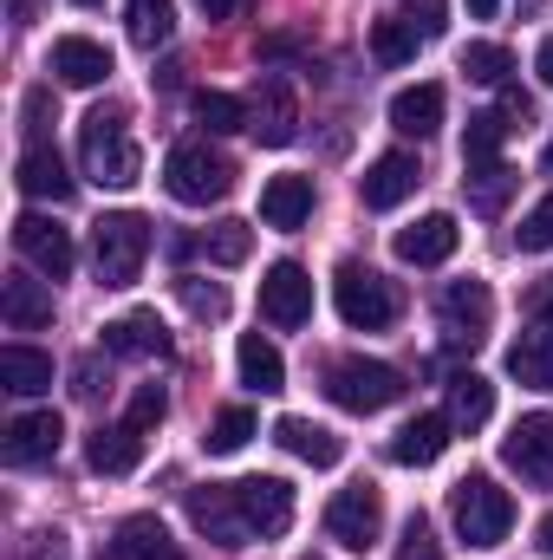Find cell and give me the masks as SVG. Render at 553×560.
I'll use <instances>...</instances> for the list:
<instances>
[{
	"mask_svg": "<svg viewBox=\"0 0 553 560\" xmlns=\"http://www.w3.org/2000/svg\"><path fill=\"white\" fill-rule=\"evenodd\" d=\"M391 125H398L404 138H430V131L443 125V85H404V92L391 98Z\"/></svg>",
	"mask_w": 553,
	"mask_h": 560,
	"instance_id": "31",
	"label": "cell"
},
{
	"mask_svg": "<svg viewBox=\"0 0 553 560\" xmlns=\"http://www.w3.org/2000/svg\"><path fill=\"white\" fill-rule=\"evenodd\" d=\"M456 66H462L475 85H495V92H502V85H508V72H515V52H508V46H495V39H469Z\"/></svg>",
	"mask_w": 553,
	"mask_h": 560,
	"instance_id": "34",
	"label": "cell"
},
{
	"mask_svg": "<svg viewBox=\"0 0 553 560\" xmlns=\"http://www.w3.org/2000/svg\"><path fill=\"white\" fill-rule=\"evenodd\" d=\"M541 170H548V176H553V143H548V150H541Z\"/></svg>",
	"mask_w": 553,
	"mask_h": 560,
	"instance_id": "52",
	"label": "cell"
},
{
	"mask_svg": "<svg viewBox=\"0 0 553 560\" xmlns=\"http://www.w3.org/2000/svg\"><path fill=\"white\" fill-rule=\"evenodd\" d=\"M46 112H52V98H46V92H26V131H33V138L46 131Z\"/></svg>",
	"mask_w": 553,
	"mask_h": 560,
	"instance_id": "47",
	"label": "cell"
},
{
	"mask_svg": "<svg viewBox=\"0 0 553 560\" xmlns=\"http://www.w3.org/2000/svg\"><path fill=\"white\" fill-rule=\"evenodd\" d=\"M515 125L502 118V112H475L469 118V131H462V170L469 163H502V138H508Z\"/></svg>",
	"mask_w": 553,
	"mask_h": 560,
	"instance_id": "35",
	"label": "cell"
},
{
	"mask_svg": "<svg viewBox=\"0 0 553 560\" xmlns=\"http://www.w3.org/2000/svg\"><path fill=\"white\" fill-rule=\"evenodd\" d=\"M235 502H242V515H248V528L261 535V541H274L293 528V489L280 482V476H248V482H235Z\"/></svg>",
	"mask_w": 553,
	"mask_h": 560,
	"instance_id": "14",
	"label": "cell"
},
{
	"mask_svg": "<svg viewBox=\"0 0 553 560\" xmlns=\"http://www.w3.org/2000/svg\"><path fill=\"white\" fill-rule=\"evenodd\" d=\"M443 418L456 423V430H482V423L495 418V385H489L482 372H456V378H449V405H443Z\"/></svg>",
	"mask_w": 553,
	"mask_h": 560,
	"instance_id": "28",
	"label": "cell"
},
{
	"mask_svg": "<svg viewBox=\"0 0 553 560\" xmlns=\"http://www.w3.org/2000/svg\"><path fill=\"white\" fill-rule=\"evenodd\" d=\"M189 522H196L215 548H248V541H261V535L248 528L242 502H235V482H209V489H196V495H189Z\"/></svg>",
	"mask_w": 553,
	"mask_h": 560,
	"instance_id": "9",
	"label": "cell"
},
{
	"mask_svg": "<svg viewBox=\"0 0 553 560\" xmlns=\"http://www.w3.org/2000/svg\"><path fill=\"white\" fill-rule=\"evenodd\" d=\"M0 385L13 398H39V392H52V359L13 339V346H0Z\"/></svg>",
	"mask_w": 553,
	"mask_h": 560,
	"instance_id": "26",
	"label": "cell"
},
{
	"mask_svg": "<svg viewBox=\"0 0 553 560\" xmlns=\"http://www.w3.org/2000/svg\"><path fill=\"white\" fill-rule=\"evenodd\" d=\"M449 522L469 548H495L515 528V502H508V489H495V476H462L449 489Z\"/></svg>",
	"mask_w": 553,
	"mask_h": 560,
	"instance_id": "3",
	"label": "cell"
},
{
	"mask_svg": "<svg viewBox=\"0 0 553 560\" xmlns=\"http://www.w3.org/2000/svg\"><path fill=\"white\" fill-rule=\"evenodd\" d=\"M255 430H261V423H255V411H248V405H228L222 418L209 423V436H202V443H209L215 456H235V450H242V443H248Z\"/></svg>",
	"mask_w": 553,
	"mask_h": 560,
	"instance_id": "39",
	"label": "cell"
},
{
	"mask_svg": "<svg viewBox=\"0 0 553 560\" xmlns=\"http://www.w3.org/2000/svg\"><path fill=\"white\" fill-rule=\"evenodd\" d=\"M404 560H443V548H436V535H430V522L423 515H411L404 522V548H398Z\"/></svg>",
	"mask_w": 553,
	"mask_h": 560,
	"instance_id": "42",
	"label": "cell"
},
{
	"mask_svg": "<svg viewBox=\"0 0 553 560\" xmlns=\"http://www.w3.org/2000/svg\"><path fill=\"white\" fill-rule=\"evenodd\" d=\"M20 560H66V535H33Z\"/></svg>",
	"mask_w": 553,
	"mask_h": 560,
	"instance_id": "46",
	"label": "cell"
},
{
	"mask_svg": "<svg viewBox=\"0 0 553 560\" xmlns=\"http://www.w3.org/2000/svg\"><path fill=\"white\" fill-rule=\"evenodd\" d=\"M274 443H280V450H293L299 463H313V469H332V463L345 456L339 430H326V423H313V418H280L274 423Z\"/></svg>",
	"mask_w": 553,
	"mask_h": 560,
	"instance_id": "25",
	"label": "cell"
},
{
	"mask_svg": "<svg viewBox=\"0 0 553 560\" xmlns=\"http://www.w3.org/2000/svg\"><path fill=\"white\" fill-rule=\"evenodd\" d=\"M508 378H521L528 392H553V319L528 326V332L508 346Z\"/></svg>",
	"mask_w": 553,
	"mask_h": 560,
	"instance_id": "22",
	"label": "cell"
},
{
	"mask_svg": "<svg viewBox=\"0 0 553 560\" xmlns=\"http://www.w3.org/2000/svg\"><path fill=\"white\" fill-rule=\"evenodd\" d=\"M416 46H423V33H416L411 20H378L372 26V59L378 66H411Z\"/></svg>",
	"mask_w": 553,
	"mask_h": 560,
	"instance_id": "37",
	"label": "cell"
},
{
	"mask_svg": "<svg viewBox=\"0 0 553 560\" xmlns=\"http://www.w3.org/2000/svg\"><path fill=\"white\" fill-rule=\"evenodd\" d=\"M306 215H313V176H268L261 222L280 229V235H293V229H306Z\"/></svg>",
	"mask_w": 553,
	"mask_h": 560,
	"instance_id": "21",
	"label": "cell"
},
{
	"mask_svg": "<svg viewBox=\"0 0 553 560\" xmlns=\"http://www.w3.org/2000/svg\"><path fill=\"white\" fill-rule=\"evenodd\" d=\"M143 261H150V222L143 215L118 209V215L92 222V268L105 287H131L143 275Z\"/></svg>",
	"mask_w": 553,
	"mask_h": 560,
	"instance_id": "5",
	"label": "cell"
},
{
	"mask_svg": "<svg viewBox=\"0 0 553 560\" xmlns=\"http://www.w3.org/2000/svg\"><path fill=\"white\" fill-rule=\"evenodd\" d=\"M326 398H332L339 411L372 418V411H385V405L404 398V372L385 365V359H332V365H326Z\"/></svg>",
	"mask_w": 553,
	"mask_h": 560,
	"instance_id": "4",
	"label": "cell"
},
{
	"mask_svg": "<svg viewBox=\"0 0 553 560\" xmlns=\"http://www.w3.org/2000/svg\"><path fill=\"white\" fill-rule=\"evenodd\" d=\"M248 131L268 143V150H286L299 138V105H293V85L280 72H261L255 92H248Z\"/></svg>",
	"mask_w": 553,
	"mask_h": 560,
	"instance_id": "8",
	"label": "cell"
},
{
	"mask_svg": "<svg viewBox=\"0 0 553 560\" xmlns=\"http://www.w3.org/2000/svg\"><path fill=\"white\" fill-rule=\"evenodd\" d=\"M13 248L26 255V268L46 280H66L79 268V248H72V235L59 229V222H46V215H20L13 222Z\"/></svg>",
	"mask_w": 553,
	"mask_h": 560,
	"instance_id": "10",
	"label": "cell"
},
{
	"mask_svg": "<svg viewBox=\"0 0 553 560\" xmlns=\"http://www.w3.org/2000/svg\"><path fill=\"white\" fill-rule=\"evenodd\" d=\"M449 430H456V423L443 418V411H423V418H411L398 436H391V463H398V469H430V463L449 450Z\"/></svg>",
	"mask_w": 553,
	"mask_h": 560,
	"instance_id": "19",
	"label": "cell"
},
{
	"mask_svg": "<svg viewBox=\"0 0 553 560\" xmlns=\"http://www.w3.org/2000/svg\"><path fill=\"white\" fill-rule=\"evenodd\" d=\"M125 26H131V46L156 52V46L176 39V7H169V0H131V7H125Z\"/></svg>",
	"mask_w": 553,
	"mask_h": 560,
	"instance_id": "33",
	"label": "cell"
},
{
	"mask_svg": "<svg viewBox=\"0 0 553 560\" xmlns=\"http://www.w3.org/2000/svg\"><path fill=\"white\" fill-rule=\"evenodd\" d=\"M79 156H85V176L111 183V189H131L143 176V150L131 143L125 125V105H98L85 125H79Z\"/></svg>",
	"mask_w": 553,
	"mask_h": 560,
	"instance_id": "1",
	"label": "cell"
},
{
	"mask_svg": "<svg viewBox=\"0 0 553 560\" xmlns=\"http://www.w3.org/2000/svg\"><path fill=\"white\" fill-rule=\"evenodd\" d=\"M416 176H423V170H416L411 150H385V156L365 170V183H358V202H365V209H398V202L416 189Z\"/></svg>",
	"mask_w": 553,
	"mask_h": 560,
	"instance_id": "17",
	"label": "cell"
},
{
	"mask_svg": "<svg viewBox=\"0 0 553 560\" xmlns=\"http://www.w3.org/2000/svg\"><path fill=\"white\" fill-rule=\"evenodd\" d=\"M456 242H462V229H456V215H423L411 229H398V261L404 268H443L449 255H456Z\"/></svg>",
	"mask_w": 553,
	"mask_h": 560,
	"instance_id": "15",
	"label": "cell"
},
{
	"mask_svg": "<svg viewBox=\"0 0 553 560\" xmlns=\"http://www.w3.org/2000/svg\"><path fill=\"white\" fill-rule=\"evenodd\" d=\"M541 555H553V515L541 522Z\"/></svg>",
	"mask_w": 553,
	"mask_h": 560,
	"instance_id": "51",
	"label": "cell"
},
{
	"mask_svg": "<svg viewBox=\"0 0 553 560\" xmlns=\"http://www.w3.org/2000/svg\"><path fill=\"white\" fill-rule=\"evenodd\" d=\"M508 125H534V105H528V92H515V85H502V105H495Z\"/></svg>",
	"mask_w": 553,
	"mask_h": 560,
	"instance_id": "45",
	"label": "cell"
},
{
	"mask_svg": "<svg viewBox=\"0 0 553 560\" xmlns=\"http://www.w3.org/2000/svg\"><path fill=\"white\" fill-rule=\"evenodd\" d=\"M202 248H209V261H215V268H242V261H248V248H255V229H248V222H215Z\"/></svg>",
	"mask_w": 553,
	"mask_h": 560,
	"instance_id": "38",
	"label": "cell"
},
{
	"mask_svg": "<svg viewBox=\"0 0 553 560\" xmlns=\"http://www.w3.org/2000/svg\"><path fill=\"white\" fill-rule=\"evenodd\" d=\"M462 196H469V209H475V215H502V209H508V196H515V170H508V163H469Z\"/></svg>",
	"mask_w": 553,
	"mask_h": 560,
	"instance_id": "32",
	"label": "cell"
},
{
	"mask_svg": "<svg viewBox=\"0 0 553 560\" xmlns=\"http://www.w3.org/2000/svg\"><path fill=\"white\" fill-rule=\"evenodd\" d=\"M196 7H202V13H209V20H235V13H242V7H248V0H196Z\"/></svg>",
	"mask_w": 553,
	"mask_h": 560,
	"instance_id": "48",
	"label": "cell"
},
{
	"mask_svg": "<svg viewBox=\"0 0 553 560\" xmlns=\"http://www.w3.org/2000/svg\"><path fill=\"white\" fill-rule=\"evenodd\" d=\"M235 365H242V385H248V392H261V398L286 392V359H280L261 332H242V346H235Z\"/></svg>",
	"mask_w": 553,
	"mask_h": 560,
	"instance_id": "27",
	"label": "cell"
},
{
	"mask_svg": "<svg viewBox=\"0 0 553 560\" xmlns=\"http://www.w3.org/2000/svg\"><path fill=\"white\" fill-rule=\"evenodd\" d=\"M72 7H98V0H72Z\"/></svg>",
	"mask_w": 553,
	"mask_h": 560,
	"instance_id": "53",
	"label": "cell"
},
{
	"mask_svg": "<svg viewBox=\"0 0 553 560\" xmlns=\"http://www.w3.org/2000/svg\"><path fill=\"white\" fill-rule=\"evenodd\" d=\"M436 319H443V332H449L456 346H475V339L489 332V319H495V293H489L482 280H449V287L436 293Z\"/></svg>",
	"mask_w": 553,
	"mask_h": 560,
	"instance_id": "13",
	"label": "cell"
},
{
	"mask_svg": "<svg viewBox=\"0 0 553 560\" xmlns=\"http://www.w3.org/2000/svg\"><path fill=\"white\" fill-rule=\"evenodd\" d=\"M332 300H339V319H345L352 332H385V326L398 319V287L378 275V268H358V261L339 268Z\"/></svg>",
	"mask_w": 553,
	"mask_h": 560,
	"instance_id": "6",
	"label": "cell"
},
{
	"mask_svg": "<svg viewBox=\"0 0 553 560\" xmlns=\"http://www.w3.org/2000/svg\"><path fill=\"white\" fill-rule=\"evenodd\" d=\"M196 125H209L215 138H228V131H248V98H235V92H196Z\"/></svg>",
	"mask_w": 553,
	"mask_h": 560,
	"instance_id": "36",
	"label": "cell"
},
{
	"mask_svg": "<svg viewBox=\"0 0 553 560\" xmlns=\"http://www.w3.org/2000/svg\"><path fill=\"white\" fill-rule=\"evenodd\" d=\"M85 456H92L98 476H131V469L143 463V430L131 418L125 423H98L92 443H85Z\"/></svg>",
	"mask_w": 553,
	"mask_h": 560,
	"instance_id": "20",
	"label": "cell"
},
{
	"mask_svg": "<svg viewBox=\"0 0 553 560\" xmlns=\"http://www.w3.org/2000/svg\"><path fill=\"white\" fill-rule=\"evenodd\" d=\"M502 463L521 476V482H534V489H553V418L548 411H534V418H521L508 436H502Z\"/></svg>",
	"mask_w": 553,
	"mask_h": 560,
	"instance_id": "11",
	"label": "cell"
},
{
	"mask_svg": "<svg viewBox=\"0 0 553 560\" xmlns=\"http://www.w3.org/2000/svg\"><path fill=\"white\" fill-rule=\"evenodd\" d=\"M0 313H7V326H13V332L46 326V319H52V293H46V280L13 275L7 287H0Z\"/></svg>",
	"mask_w": 553,
	"mask_h": 560,
	"instance_id": "29",
	"label": "cell"
},
{
	"mask_svg": "<svg viewBox=\"0 0 553 560\" xmlns=\"http://www.w3.org/2000/svg\"><path fill=\"white\" fill-rule=\"evenodd\" d=\"M326 535L339 541V548H352V555H365V548H378V535H385V502H378V489H339L332 502H326Z\"/></svg>",
	"mask_w": 553,
	"mask_h": 560,
	"instance_id": "7",
	"label": "cell"
},
{
	"mask_svg": "<svg viewBox=\"0 0 553 560\" xmlns=\"http://www.w3.org/2000/svg\"><path fill=\"white\" fill-rule=\"evenodd\" d=\"M534 66H541V79H548V92H553V33L541 39V59H534Z\"/></svg>",
	"mask_w": 553,
	"mask_h": 560,
	"instance_id": "49",
	"label": "cell"
},
{
	"mask_svg": "<svg viewBox=\"0 0 553 560\" xmlns=\"http://www.w3.org/2000/svg\"><path fill=\"white\" fill-rule=\"evenodd\" d=\"M13 183H20V196H33V202H72V176H66L59 150H46V143H33V150L20 156Z\"/></svg>",
	"mask_w": 553,
	"mask_h": 560,
	"instance_id": "23",
	"label": "cell"
},
{
	"mask_svg": "<svg viewBox=\"0 0 553 560\" xmlns=\"http://www.w3.org/2000/svg\"><path fill=\"white\" fill-rule=\"evenodd\" d=\"M176 293H183V306H189L196 319H222V313H228V293H222V287H202L196 275L176 280Z\"/></svg>",
	"mask_w": 553,
	"mask_h": 560,
	"instance_id": "41",
	"label": "cell"
},
{
	"mask_svg": "<svg viewBox=\"0 0 553 560\" xmlns=\"http://www.w3.org/2000/svg\"><path fill=\"white\" fill-rule=\"evenodd\" d=\"M261 319L280 326V332H293V326L313 319V280H306L299 261H274V268L261 275Z\"/></svg>",
	"mask_w": 553,
	"mask_h": 560,
	"instance_id": "12",
	"label": "cell"
},
{
	"mask_svg": "<svg viewBox=\"0 0 553 560\" xmlns=\"http://www.w3.org/2000/svg\"><path fill=\"white\" fill-rule=\"evenodd\" d=\"M105 352H118V359H169V332H163L156 313H125V319L105 326Z\"/></svg>",
	"mask_w": 553,
	"mask_h": 560,
	"instance_id": "24",
	"label": "cell"
},
{
	"mask_svg": "<svg viewBox=\"0 0 553 560\" xmlns=\"http://www.w3.org/2000/svg\"><path fill=\"white\" fill-rule=\"evenodd\" d=\"M404 20H411L423 39H436V33L449 26V7H443V0H411V13H404Z\"/></svg>",
	"mask_w": 553,
	"mask_h": 560,
	"instance_id": "44",
	"label": "cell"
},
{
	"mask_svg": "<svg viewBox=\"0 0 553 560\" xmlns=\"http://www.w3.org/2000/svg\"><path fill=\"white\" fill-rule=\"evenodd\" d=\"M515 242H521V255H548L553 248V189L521 215V229H515Z\"/></svg>",
	"mask_w": 553,
	"mask_h": 560,
	"instance_id": "40",
	"label": "cell"
},
{
	"mask_svg": "<svg viewBox=\"0 0 553 560\" xmlns=\"http://www.w3.org/2000/svg\"><path fill=\"white\" fill-rule=\"evenodd\" d=\"M306 560H319V555H306Z\"/></svg>",
	"mask_w": 553,
	"mask_h": 560,
	"instance_id": "54",
	"label": "cell"
},
{
	"mask_svg": "<svg viewBox=\"0 0 553 560\" xmlns=\"http://www.w3.org/2000/svg\"><path fill=\"white\" fill-rule=\"evenodd\" d=\"M163 411H169V398H163V392H156V385H143L138 398H131V423H138L143 436H150V430H156V423H163Z\"/></svg>",
	"mask_w": 553,
	"mask_h": 560,
	"instance_id": "43",
	"label": "cell"
},
{
	"mask_svg": "<svg viewBox=\"0 0 553 560\" xmlns=\"http://www.w3.org/2000/svg\"><path fill=\"white\" fill-rule=\"evenodd\" d=\"M59 436H66L59 411H26V418L7 423V436H0V456H7L13 469H26V463H46V456H59Z\"/></svg>",
	"mask_w": 553,
	"mask_h": 560,
	"instance_id": "16",
	"label": "cell"
},
{
	"mask_svg": "<svg viewBox=\"0 0 553 560\" xmlns=\"http://www.w3.org/2000/svg\"><path fill=\"white\" fill-rule=\"evenodd\" d=\"M163 189H169L183 209H209V202H222V196L235 189V163H228L215 143L189 138L163 156Z\"/></svg>",
	"mask_w": 553,
	"mask_h": 560,
	"instance_id": "2",
	"label": "cell"
},
{
	"mask_svg": "<svg viewBox=\"0 0 553 560\" xmlns=\"http://www.w3.org/2000/svg\"><path fill=\"white\" fill-rule=\"evenodd\" d=\"M111 555H118V560H183V548L169 541V528H163L156 515H131V522L118 528Z\"/></svg>",
	"mask_w": 553,
	"mask_h": 560,
	"instance_id": "30",
	"label": "cell"
},
{
	"mask_svg": "<svg viewBox=\"0 0 553 560\" xmlns=\"http://www.w3.org/2000/svg\"><path fill=\"white\" fill-rule=\"evenodd\" d=\"M52 72L66 85H79V92H92V85L111 79V52L98 39H85V33H66V39H52Z\"/></svg>",
	"mask_w": 553,
	"mask_h": 560,
	"instance_id": "18",
	"label": "cell"
},
{
	"mask_svg": "<svg viewBox=\"0 0 553 560\" xmlns=\"http://www.w3.org/2000/svg\"><path fill=\"white\" fill-rule=\"evenodd\" d=\"M495 7H502V0H469V13H475V20H489Z\"/></svg>",
	"mask_w": 553,
	"mask_h": 560,
	"instance_id": "50",
	"label": "cell"
}]
</instances>
